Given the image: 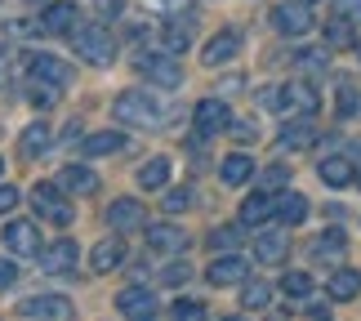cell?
I'll return each instance as SVG.
<instances>
[{
	"label": "cell",
	"instance_id": "7dc6e473",
	"mask_svg": "<svg viewBox=\"0 0 361 321\" xmlns=\"http://www.w3.org/2000/svg\"><path fill=\"white\" fill-rule=\"evenodd\" d=\"M9 32L13 36H36V32H45V27L40 23H9Z\"/></svg>",
	"mask_w": 361,
	"mask_h": 321
},
{
	"label": "cell",
	"instance_id": "6da1fadb",
	"mask_svg": "<svg viewBox=\"0 0 361 321\" xmlns=\"http://www.w3.org/2000/svg\"><path fill=\"white\" fill-rule=\"evenodd\" d=\"M112 116L121 125H138V130H157V121H161V103L152 99L147 90H130V94H121V99L112 103Z\"/></svg>",
	"mask_w": 361,
	"mask_h": 321
},
{
	"label": "cell",
	"instance_id": "4dcf8cb0",
	"mask_svg": "<svg viewBox=\"0 0 361 321\" xmlns=\"http://www.w3.org/2000/svg\"><path fill=\"white\" fill-rule=\"evenodd\" d=\"M312 138H317V130H312V121L303 116V121H290L286 130H281V138H276V143H281V147H308Z\"/></svg>",
	"mask_w": 361,
	"mask_h": 321
},
{
	"label": "cell",
	"instance_id": "7a4b0ae2",
	"mask_svg": "<svg viewBox=\"0 0 361 321\" xmlns=\"http://www.w3.org/2000/svg\"><path fill=\"white\" fill-rule=\"evenodd\" d=\"M76 54L85 63H94V67H107L112 54H116V40H112L107 27H80V32H76Z\"/></svg>",
	"mask_w": 361,
	"mask_h": 321
},
{
	"label": "cell",
	"instance_id": "ffe728a7",
	"mask_svg": "<svg viewBox=\"0 0 361 321\" xmlns=\"http://www.w3.org/2000/svg\"><path fill=\"white\" fill-rule=\"evenodd\" d=\"M343 255H348V236L330 228L326 236H317L312 241V263H339Z\"/></svg>",
	"mask_w": 361,
	"mask_h": 321
},
{
	"label": "cell",
	"instance_id": "9a60e30c",
	"mask_svg": "<svg viewBox=\"0 0 361 321\" xmlns=\"http://www.w3.org/2000/svg\"><path fill=\"white\" fill-rule=\"evenodd\" d=\"M241 54V36L237 32H219L210 45H205V54H201V63L205 67H224V63H232Z\"/></svg>",
	"mask_w": 361,
	"mask_h": 321
},
{
	"label": "cell",
	"instance_id": "60d3db41",
	"mask_svg": "<svg viewBox=\"0 0 361 321\" xmlns=\"http://www.w3.org/2000/svg\"><path fill=\"white\" fill-rule=\"evenodd\" d=\"M286 183H290V165H272V170H263V192L286 188Z\"/></svg>",
	"mask_w": 361,
	"mask_h": 321
},
{
	"label": "cell",
	"instance_id": "484cf974",
	"mask_svg": "<svg viewBox=\"0 0 361 321\" xmlns=\"http://www.w3.org/2000/svg\"><path fill=\"white\" fill-rule=\"evenodd\" d=\"M59 188H67V192H99V174L94 170H85V165H67V170H59Z\"/></svg>",
	"mask_w": 361,
	"mask_h": 321
},
{
	"label": "cell",
	"instance_id": "ee69618b",
	"mask_svg": "<svg viewBox=\"0 0 361 321\" xmlns=\"http://www.w3.org/2000/svg\"><path fill=\"white\" fill-rule=\"evenodd\" d=\"M232 134H237V143H255V138H259V130L250 121H232Z\"/></svg>",
	"mask_w": 361,
	"mask_h": 321
},
{
	"label": "cell",
	"instance_id": "f546056e",
	"mask_svg": "<svg viewBox=\"0 0 361 321\" xmlns=\"http://www.w3.org/2000/svg\"><path fill=\"white\" fill-rule=\"evenodd\" d=\"M165 183H170V161H165V157H152L143 170H138V188L157 192V188H165Z\"/></svg>",
	"mask_w": 361,
	"mask_h": 321
},
{
	"label": "cell",
	"instance_id": "7402d4cb",
	"mask_svg": "<svg viewBox=\"0 0 361 321\" xmlns=\"http://www.w3.org/2000/svg\"><path fill=\"white\" fill-rule=\"evenodd\" d=\"M317 174H322V183H330V188H348L353 178H357L348 157H326L322 165H317Z\"/></svg>",
	"mask_w": 361,
	"mask_h": 321
},
{
	"label": "cell",
	"instance_id": "30bf717a",
	"mask_svg": "<svg viewBox=\"0 0 361 321\" xmlns=\"http://www.w3.org/2000/svg\"><path fill=\"white\" fill-rule=\"evenodd\" d=\"M192 121H197V134H205V138L232 125L228 103H224V99H201V103H197V111H192Z\"/></svg>",
	"mask_w": 361,
	"mask_h": 321
},
{
	"label": "cell",
	"instance_id": "1f68e13d",
	"mask_svg": "<svg viewBox=\"0 0 361 321\" xmlns=\"http://www.w3.org/2000/svg\"><path fill=\"white\" fill-rule=\"evenodd\" d=\"M281 290H286L290 299H308V295H312V277H308V272H286Z\"/></svg>",
	"mask_w": 361,
	"mask_h": 321
},
{
	"label": "cell",
	"instance_id": "7bdbcfd3",
	"mask_svg": "<svg viewBox=\"0 0 361 321\" xmlns=\"http://www.w3.org/2000/svg\"><path fill=\"white\" fill-rule=\"evenodd\" d=\"M335 18H361V0H335Z\"/></svg>",
	"mask_w": 361,
	"mask_h": 321
},
{
	"label": "cell",
	"instance_id": "52a82bcc",
	"mask_svg": "<svg viewBox=\"0 0 361 321\" xmlns=\"http://www.w3.org/2000/svg\"><path fill=\"white\" fill-rule=\"evenodd\" d=\"M18 313L32 321H72V303L63 295H32L27 303H18Z\"/></svg>",
	"mask_w": 361,
	"mask_h": 321
},
{
	"label": "cell",
	"instance_id": "b9f144b4",
	"mask_svg": "<svg viewBox=\"0 0 361 321\" xmlns=\"http://www.w3.org/2000/svg\"><path fill=\"white\" fill-rule=\"evenodd\" d=\"M188 277H192V268H188V263H170V268L161 272V281H165V286H183Z\"/></svg>",
	"mask_w": 361,
	"mask_h": 321
},
{
	"label": "cell",
	"instance_id": "f5cc1de1",
	"mask_svg": "<svg viewBox=\"0 0 361 321\" xmlns=\"http://www.w3.org/2000/svg\"><path fill=\"white\" fill-rule=\"evenodd\" d=\"M303 5H317V0H303Z\"/></svg>",
	"mask_w": 361,
	"mask_h": 321
},
{
	"label": "cell",
	"instance_id": "d4e9b609",
	"mask_svg": "<svg viewBox=\"0 0 361 321\" xmlns=\"http://www.w3.org/2000/svg\"><path fill=\"white\" fill-rule=\"evenodd\" d=\"M276 219H281V228L303 223V219H308V197H299V192H281V197H276Z\"/></svg>",
	"mask_w": 361,
	"mask_h": 321
},
{
	"label": "cell",
	"instance_id": "ac0fdd59",
	"mask_svg": "<svg viewBox=\"0 0 361 321\" xmlns=\"http://www.w3.org/2000/svg\"><path fill=\"white\" fill-rule=\"evenodd\" d=\"M276 214V197L272 192H255V197L241 201V223L245 228H259V223H268Z\"/></svg>",
	"mask_w": 361,
	"mask_h": 321
},
{
	"label": "cell",
	"instance_id": "c3c4849f",
	"mask_svg": "<svg viewBox=\"0 0 361 321\" xmlns=\"http://www.w3.org/2000/svg\"><path fill=\"white\" fill-rule=\"evenodd\" d=\"M116 9H121V0H99V13H107V18H112Z\"/></svg>",
	"mask_w": 361,
	"mask_h": 321
},
{
	"label": "cell",
	"instance_id": "8fae6325",
	"mask_svg": "<svg viewBox=\"0 0 361 321\" xmlns=\"http://www.w3.org/2000/svg\"><path fill=\"white\" fill-rule=\"evenodd\" d=\"M107 223H112L116 232H134V228H143V223H147V210L134 197H121V201L107 205Z\"/></svg>",
	"mask_w": 361,
	"mask_h": 321
},
{
	"label": "cell",
	"instance_id": "8d00e7d4",
	"mask_svg": "<svg viewBox=\"0 0 361 321\" xmlns=\"http://www.w3.org/2000/svg\"><path fill=\"white\" fill-rule=\"evenodd\" d=\"M259 103L268 107V111H286V107H290V85H272V90H263V94H259Z\"/></svg>",
	"mask_w": 361,
	"mask_h": 321
},
{
	"label": "cell",
	"instance_id": "d6a6232c",
	"mask_svg": "<svg viewBox=\"0 0 361 321\" xmlns=\"http://www.w3.org/2000/svg\"><path fill=\"white\" fill-rule=\"evenodd\" d=\"M335 107H339V116H357V111H361V90L357 85H339Z\"/></svg>",
	"mask_w": 361,
	"mask_h": 321
},
{
	"label": "cell",
	"instance_id": "277c9868",
	"mask_svg": "<svg viewBox=\"0 0 361 321\" xmlns=\"http://www.w3.org/2000/svg\"><path fill=\"white\" fill-rule=\"evenodd\" d=\"M32 205H36L40 219L59 223V228H67V223H72V205H67V201L59 197V188H49V183H36V188H32Z\"/></svg>",
	"mask_w": 361,
	"mask_h": 321
},
{
	"label": "cell",
	"instance_id": "83f0119b",
	"mask_svg": "<svg viewBox=\"0 0 361 321\" xmlns=\"http://www.w3.org/2000/svg\"><path fill=\"white\" fill-rule=\"evenodd\" d=\"M49 125L45 121H36V125H27V130H23V138H18V152H23V157L27 161H32V157H40V152H45L49 147Z\"/></svg>",
	"mask_w": 361,
	"mask_h": 321
},
{
	"label": "cell",
	"instance_id": "ab89813d",
	"mask_svg": "<svg viewBox=\"0 0 361 321\" xmlns=\"http://www.w3.org/2000/svg\"><path fill=\"white\" fill-rule=\"evenodd\" d=\"M295 63L303 67V72H322V67H326V54H322V49H299Z\"/></svg>",
	"mask_w": 361,
	"mask_h": 321
},
{
	"label": "cell",
	"instance_id": "4316f807",
	"mask_svg": "<svg viewBox=\"0 0 361 321\" xmlns=\"http://www.w3.org/2000/svg\"><path fill=\"white\" fill-rule=\"evenodd\" d=\"M286 250H290V236H286V232H263L259 241H255L259 263H281V259H286Z\"/></svg>",
	"mask_w": 361,
	"mask_h": 321
},
{
	"label": "cell",
	"instance_id": "ba28073f",
	"mask_svg": "<svg viewBox=\"0 0 361 321\" xmlns=\"http://www.w3.org/2000/svg\"><path fill=\"white\" fill-rule=\"evenodd\" d=\"M272 27L281 36H303V32H312V13L303 0H290V5H276L272 9Z\"/></svg>",
	"mask_w": 361,
	"mask_h": 321
},
{
	"label": "cell",
	"instance_id": "e0dca14e",
	"mask_svg": "<svg viewBox=\"0 0 361 321\" xmlns=\"http://www.w3.org/2000/svg\"><path fill=\"white\" fill-rule=\"evenodd\" d=\"M192 32H197V23H192V18H170V23L161 27V49L165 54H183L192 45Z\"/></svg>",
	"mask_w": 361,
	"mask_h": 321
},
{
	"label": "cell",
	"instance_id": "5b68a950",
	"mask_svg": "<svg viewBox=\"0 0 361 321\" xmlns=\"http://www.w3.org/2000/svg\"><path fill=\"white\" fill-rule=\"evenodd\" d=\"M116 308H121V317H130V321H152V317H157V295H152L147 286H125L116 295Z\"/></svg>",
	"mask_w": 361,
	"mask_h": 321
},
{
	"label": "cell",
	"instance_id": "836d02e7",
	"mask_svg": "<svg viewBox=\"0 0 361 321\" xmlns=\"http://www.w3.org/2000/svg\"><path fill=\"white\" fill-rule=\"evenodd\" d=\"M326 40H330V45H353V40H357V32H353V23L348 18H335V23H326Z\"/></svg>",
	"mask_w": 361,
	"mask_h": 321
},
{
	"label": "cell",
	"instance_id": "816d5d0a",
	"mask_svg": "<svg viewBox=\"0 0 361 321\" xmlns=\"http://www.w3.org/2000/svg\"><path fill=\"white\" fill-rule=\"evenodd\" d=\"M224 321H241V317H224Z\"/></svg>",
	"mask_w": 361,
	"mask_h": 321
},
{
	"label": "cell",
	"instance_id": "3957f363",
	"mask_svg": "<svg viewBox=\"0 0 361 321\" xmlns=\"http://www.w3.org/2000/svg\"><path fill=\"white\" fill-rule=\"evenodd\" d=\"M134 67L143 72L147 80H157V85L165 90H174V85H183V67L174 63V54H138Z\"/></svg>",
	"mask_w": 361,
	"mask_h": 321
},
{
	"label": "cell",
	"instance_id": "5bb4252c",
	"mask_svg": "<svg viewBox=\"0 0 361 321\" xmlns=\"http://www.w3.org/2000/svg\"><path fill=\"white\" fill-rule=\"evenodd\" d=\"M192 236L178 228V223H157V228L147 232V246L152 250H161V255H178V250H188Z\"/></svg>",
	"mask_w": 361,
	"mask_h": 321
},
{
	"label": "cell",
	"instance_id": "8992f818",
	"mask_svg": "<svg viewBox=\"0 0 361 321\" xmlns=\"http://www.w3.org/2000/svg\"><path fill=\"white\" fill-rule=\"evenodd\" d=\"M5 250L13 259H27V255H40V232H36V223H27V219H13L5 232Z\"/></svg>",
	"mask_w": 361,
	"mask_h": 321
},
{
	"label": "cell",
	"instance_id": "f1b7e54d",
	"mask_svg": "<svg viewBox=\"0 0 361 321\" xmlns=\"http://www.w3.org/2000/svg\"><path fill=\"white\" fill-rule=\"evenodd\" d=\"M268 299H272V286L268 281H250V277L241 281V308L245 313H263V308H268Z\"/></svg>",
	"mask_w": 361,
	"mask_h": 321
},
{
	"label": "cell",
	"instance_id": "d6986e66",
	"mask_svg": "<svg viewBox=\"0 0 361 321\" xmlns=\"http://www.w3.org/2000/svg\"><path fill=\"white\" fill-rule=\"evenodd\" d=\"M121 259H125V241H121V236H107V241H99L90 250V268L94 272H112V268H121Z\"/></svg>",
	"mask_w": 361,
	"mask_h": 321
},
{
	"label": "cell",
	"instance_id": "74e56055",
	"mask_svg": "<svg viewBox=\"0 0 361 321\" xmlns=\"http://www.w3.org/2000/svg\"><path fill=\"white\" fill-rule=\"evenodd\" d=\"M210 246L219 250V255H224V250H237L241 246V228H214L210 232Z\"/></svg>",
	"mask_w": 361,
	"mask_h": 321
},
{
	"label": "cell",
	"instance_id": "e575fe53",
	"mask_svg": "<svg viewBox=\"0 0 361 321\" xmlns=\"http://www.w3.org/2000/svg\"><path fill=\"white\" fill-rule=\"evenodd\" d=\"M290 107H303L308 116H317L322 99H317V90H308V85H290Z\"/></svg>",
	"mask_w": 361,
	"mask_h": 321
},
{
	"label": "cell",
	"instance_id": "bcb514c9",
	"mask_svg": "<svg viewBox=\"0 0 361 321\" xmlns=\"http://www.w3.org/2000/svg\"><path fill=\"white\" fill-rule=\"evenodd\" d=\"M18 201H23V197H18V188H0V214H9Z\"/></svg>",
	"mask_w": 361,
	"mask_h": 321
},
{
	"label": "cell",
	"instance_id": "f907efd6",
	"mask_svg": "<svg viewBox=\"0 0 361 321\" xmlns=\"http://www.w3.org/2000/svg\"><path fill=\"white\" fill-rule=\"evenodd\" d=\"M0 174H5V157H0Z\"/></svg>",
	"mask_w": 361,
	"mask_h": 321
},
{
	"label": "cell",
	"instance_id": "603a6c76",
	"mask_svg": "<svg viewBox=\"0 0 361 321\" xmlns=\"http://www.w3.org/2000/svg\"><path fill=\"white\" fill-rule=\"evenodd\" d=\"M125 147V134L116 130H99V134H90V138H80V157H107V152H121Z\"/></svg>",
	"mask_w": 361,
	"mask_h": 321
},
{
	"label": "cell",
	"instance_id": "2e32d148",
	"mask_svg": "<svg viewBox=\"0 0 361 321\" xmlns=\"http://www.w3.org/2000/svg\"><path fill=\"white\" fill-rule=\"evenodd\" d=\"M76 5H67V0H59V5H49L45 13H40V27H45L49 36H67V32H76Z\"/></svg>",
	"mask_w": 361,
	"mask_h": 321
},
{
	"label": "cell",
	"instance_id": "d590c367",
	"mask_svg": "<svg viewBox=\"0 0 361 321\" xmlns=\"http://www.w3.org/2000/svg\"><path fill=\"white\" fill-rule=\"evenodd\" d=\"M161 205H165L170 214H183V210H192V188H170V192L161 197Z\"/></svg>",
	"mask_w": 361,
	"mask_h": 321
},
{
	"label": "cell",
	"instance_id": "681fc988",
	"mask_svg": "<svg viewBox=\"0 0 361 321\" xmlns=\"http://www.w3.org/2000/svg\"><path fill=\"white\" fill-rule=\"evenodd\" d=\"M5 67H9V49L0 45V72H5Z\"/></svg>",
	"mask_w": 361,
	"mask_h": 321
},
{
	"label": "cell",
	"instance_id": "7c38bea8",
	"mask_svg": "<svg viewBox=\"0 0 361 321\" xmlns=\"http://www.w3.org/2000/svg\"><path fill=\"white\" fill-rule=\"evenodd\" d=\"M27 72H32L36 80H45V85H67V80H72V67H67L63 59H54V54H32Z\"/></svg>",
	"mask_w": 361,
	"mask_h": 321
},
{
	"label": "cell",
	"instance_id": "cb8c5ba5",
	"mask_svg": "<svg viewBox=\"0 0 361 321\" xmlns=\"http://www.w3.org/2000/svg\"><path fill=\"white\" fill-rule=\"evenodd\" d=\"M330 299H335V303H348V299H357L361 295V272L357 268H339L335 277H330Z\"/></svg>",
	"mask_w": 361,
	"mask_h": 321
},
{
	"label": "cell",
	"instance_id": "f35d334b",
	"mask_svg": "<svg viewBox=\"0 0 361 321\" xmlns=\"http://www.w3.org/2000/svg\"><path fill=\"white\" fill-rule=\"evenodd\" d=\"M174 321H205V303H197V299L174 303Z\"/></svg>",
	"mask_w": 361,
	"mask_h": 321
},
{
	"label": "cell",
	"instance_id": "4fadbf2b",
	"mask_svg": "<svg viewBox=\"0 0 361 321\" xmlns=\"http://www.w3.org/2000/svg\"><path fill=\"white\" fill-rule=\"evenodd\" d=\"M76 259H80V246L76 241H54L49 250H40V263H45V272H54V277L72 272Z\"/></svg>",
	"mask_w": 361,
	"mask_h": 321
},
{
	"label": "cell",
	"instance_id": "44dd1931",
	"mask_svg": "<svg viewBox=\"0 0 361 321\" xmlns=\"http://www.w3.org/2000/svg\"><path fill=\"white\" fill-rule=\"evenodd\" d=\"M219 178H224L228 188H241V183H250V178H255V161H250L245 152H232V157L219 165Z\"/></svg>",
	"mask_w": 361,
	"mask_h": 321
},
{
	"label": "cell",
	"instance_id": "f6af8a7d",
	"mask_svg": "<svg viewBox=\"0 0 361 321\" xmlns=\"http://www.w3.org/2000/svg\"><path fill=\"white\" fill-rule=\"evenodd\" d=\"M18 281V268H13V259H0V290H9Z\"/></svg>",
	"mask_w": 361,
	"mask_h": 321
},
{
	"label": "cell",
	"instance_id": "9c48e42d",
	"mask_svg": "<svg viewBox=\"0 0 361 321\" xmlns=\"http://www.w3.org/2000/svg\"><path fill=\"white\" fill-rule=\"evenodd\" d=\"M245 277H250L245 259H241V255H232V250H228V255H219L210 268H205V281H210V286H241Z\"/></svg>",
	"mask_w": 361,
	"mask_h": 321
}]
</instances>
